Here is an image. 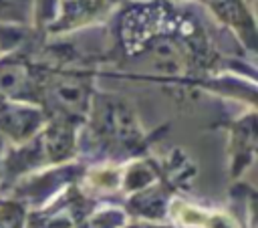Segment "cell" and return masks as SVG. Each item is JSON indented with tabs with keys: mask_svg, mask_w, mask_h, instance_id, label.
Returning a JSON list of instances; mask_svg holds the SVG:
<instances>
[{
	"mask_svg": "<svg viewBox=\"0 0 258 228\" xmlns=\"http://www.w3.org/2000/svg\"><path fill=\"white\" fill-rule=\"evenodd\" d=\"M91 125L93 131L107 143L117 147L135 149L145 141V133L131 103L119 95H93L91 99Z\"/></svg>",
	"mask_w": 258,
	"mask_h": 228,
	"instance_id": "6da1fadb",
	"label": "cell"
},
{
	"mask_svg": "<svg viewBox=\"0 0 258 228\" xmlns=\"http://www.w3.org/2000/svg\"><path fill=\"white\" fill-rule=\"evenodd\" d=\"M42 71L24 54L12 52L0 59V97L40 105Z\"/></svg>",
	"mask_w": 258,
	"mask_h": 228,
	"instance_id": "7a4b0ae2",
	"label": "cell"
},
{
	"mask_svg": "<svg viewBox=\"0 0 258 228\" xmlns=\"http://www.w3.org/2000/svg\"><path fill=\"white\" fill-rule=\"evenodd\" d=\"M46 121L48 115L40 105L0 97V135L16 143H26Z\"/></svg>",
	"mask_w": 258,
	"mask_h": 228,
	"instance_id": "3957f363",
	"label": "cell"
},
{
	"mask_svg": "<svg viewBox=\"0 0 258 228\" xmlns=\"http://www.w3.org/2000/svg\"><path fill=\"white\" fill-rule=\"evenodd\" d=\"M115 0H54V18L46 30L62 32L83 26L105 14Z\"/></svg>",
	"mask_w": 258,
	"mask_h": 228,
	"instance_id": "277c9868",
	"label": "cell"
},
{
	"mask_svg": "<svg viewBox=\"0 0 258 228\" xmlns=\"http://www.w3.org/2000/svg\"><path fill=\"white\" fill-rule=\"evenodd\" d=\"M163 204H165L163 194L155 192V190H147L145 194L135 196V200L131 202V206H133V210L137 214L151 216V218H157V216L163 214Z\"/></svg>",
	"mask_w": 258,
	"mask_h": 228,
	"instance_id": "5b68a950",
	"label": "cell"
},
{
	"mask_svg": "<svg viewBox=\"0 0 258 228\" xmlns=\"http://www.w3.org/2000/svg\"><path fill=\"white\" fill-rule=\"evenodd\" d=\"M24 2H28V0H0V12H8V10H10V6L20 8Z\"/></svg>",
	"mask_w": 258,
	"mask_h": 228,
	"instance_id": "8992f818",
	"label": "cell"
},
{
	"mask_svg": "<svg viewBox=\"0 0 258 228\" xmlns=\"http://www.w3.org/2000/svg\"><path fill=\"white\" fill-rule=\"evenodd\" d=\"M0 149H2V141H0Z\"/></svg>",
	"mask_w": 258,
	"mask_h": 228,
	"instance_id": "52a82bcc",
	"label": "cell"
}]
</instances>
